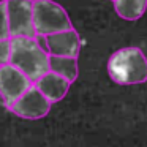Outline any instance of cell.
Returning a JSON list of instances; mask_svg holds the SVG:
<instances>
[{"mask_svg": "<svg viewBox=\"0 0 147 147\" xmlns=\"http://www.w3.org/2000/svg\"><path fill=\"white\" fill-rule=\"evenodd\" d=\"M11 60V38L0 40V67L10 63Z\"/></svg>", "mask_w": 147, "mask_h": 147, "instance_id": "7c38bea8", "label": "cell"}, {"mask_svg": "<svg viewBox=\"0 0 147 147\" xmlns=\"http://www.w3.org/2000/svg\"><path fill=\"white\" fill-rule=\"evenodd\" d=\"M114 10L122 19L136 21L144 16L147 10V0H115Z\"/></svg>", "mask_w": 147, "mask_h": 147, "instance_id": "30bf717a", "label": "cell"}, {"mask_svg": "<svg viewBox=\"0 0 147 147\" xmlns=\"http://www.w3.org/2000/svg\"><path fill=\"white\" fill-rule=\"evenodd\" d=\"M45 40L49 55H62V57H78L79 55L81 38L74 29L45 35Z\"/></svg>", "mask_w": 147, "mask_h": 147, "instance_id": "52a82bcc", "label": "cell"}, {"mask_svg": "<svg viewBox=\"0 0 147 147\" xmlns=\"http://www.w3.org/2000/svg\"><path fill=\"white\" fill-rule=\"evenodd\" d=\"M52 103L36 89V86L33 84L22 96L16 100L13 105L10 106V111L14 115L21 119H27V120H38L43 119L49 114Z\"/></svg>", "mask_w": 147, "mask_h": 147, "instance_id": "5b68a950", "label": "cell"}, {"mask_svg": "<svg viewBox=\"0 0 147 147\" xmlns=\"http://www.w3.org/2000/svg\"><path fill=\"white\" fill-rule=\"evenodd\" d=\"M49 70L60 76L67 78L71 84L78 79L79 68L78 57H62V55H49Z\"/></svg>", "mask_w": 147, "mask_h": 147, "instance_id": "9c48e42d", "label": "cell"}, {"mask_svg": "<svg viewBox=\"0 0 147 147\" xmlns=\"http://www.w3.org/2000/svg\"><path fill=\"white\" fill-rule=\"evenodd\" d=\"M109 78L120 86H134L147 81V57L139 48L130 46L112 52L108 60Z\"/></svg>", "mask_w": 147, "mask_h": 147, "instance_id": "7a4b0ae2", "label": "cell"}, {"mask_svg": "<svg viewBox=\"0 0 147 147\" xmlns=\"http://www.w3.org/2000/svg\"><path fill=\"white\" fill-rule=\"evenodd\" d=\"M32 86L33 81L27 78L14 65L7 63L3 67H0V98L7 108H10Z\"/></svg>", "mask_w": 147, "mask_h": 147, "instance_id": "277c9868", "label": "cell"}, {"mask_svg": "<svg viewBox=\"0 0 147 147\" xmlns=\"http://www.w3.org/2000/svg\"><path fill=\"white\" fill-rule=\"evenodd\" d=\"M8 38H11V33H10L7 0H2L0 2V40H8Z\"/></svg>", "mask_w": 147, "mask_h": 147, "instance_id": "8fae6325", "label": "cell"}, {"mask_svg": "<svg viewBox=\"0 0 147 147\" xmlns=\"http://www.w3.org/2000/svg\"><path fill=\"white\" fill-rule=\"evenodd\" d=\"M33 84L51 103H59L60 100H63L71 87V82L67 78L60 76L51 70L45 73L41 78H38Z\"/></svg>", "mask_w": 147, "mask_h": 147, "instance_id": "ba28073f", "label": "cell"}, {"mask_svg": "<svg viewBox=\"0 0 147 147\" xmlns=\"http://www.w3.org/2000/svg\"><path fill=\"white\" fill-rule=\"evenodd\" d=\"M111 2H115V0H111Z\"/></svg>", "mask_w": 147, "mask_h": 147, "instance_id": "4fadbf2b", "label": "cell"}, {"mask_svg": "<svg viewBox=\"0 0 147 147\" xmlns=\"http://www.w3.org/2000/svg\"><path fill=\"white\" fill-rule=\"evenodd\" d=\"M10 63L35 82L49 71V52L38 43L36 36H14L11 38Z\"/></svg>", "mask_w": 147, "mask_h": 147, "instance_id": "6da1fadb", "label": "cell"}, {"mask_svg": "<svg viewBox=\"0 0 147 147\" xmlns=\"http://www.w3.org/2000/svg\"><path fill=\"white\" fill-rule=\"evenodd\" d=\"M33 27L36 35H51L73 29L68 13L52 0H33Z\"/></svg>", "mask_w": 147, "mask_h": 147, "instance_id": "3957f363", "label": "cell"}, {"mask_svg": "<svg viewBox=\"0 0 147 147\" xmlns=\"http://www.w3.org/2000/svg\"><path fill=\"white\" fill-rule=\"evenodd\" d=\"M10 33L14 36H36L33 27V0H7Z\"/></svg>", "mask_w": 147, "mask_h": 147, "instance_id": "8992f818", "label": "cell"}]
</instances>
